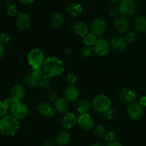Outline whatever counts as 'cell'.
Returning a JSON list of instances; mask_svg holds the SVG:
<instances>
[{"mask_svg": "<svg viewBox=\"0 0 146 146\" xmlns=\"http://www.w3.org/2000/svg\"><path fill=\"white\" fill-rule=\"evenodd\" d=\"M44 74L52 77L61 76L64 71V66L62 61L56 57H48L42 66Z\"/></svg>", "mask_w": 146, "mask_h": 146, "instance_id": "1", "label": "cell"}, {"mask_svg": "<svg viewBox=\"0 0 146 146\" xmlns=\"http://www.w3.org/2000/svg\"><path fill=\"white\" fill-rule=\"evenodd\" d=\"M19 129V120L13 115H5L0 119V132L6 136H14Z\"/></svg>", "mask_w": 146, "mask_h": 146, "instance_id": "2", "label": "cell"}, {"mask_svg": "<svg viewBox=\"0 0 146 146\" xmlns=\"http://www.w3.org/2000/svg\"><path fill=\"white\" fill-rule=\"evenodd\" d=\"M93 107L98 113H104L111 108V101L105 94H99L94 98Z\"/></svg>", "mask_w": 146, "mask_h": 146, "instance_id": "3", "label": "cell"}, {"mask_svg": "<svg viewBox=\"0 0 146 146\" xmlns=\"http://www.w3.org/2000/svg\"><path fill=\"white\" fill-rule=\"evenodd\" d=\"M27 60L31 67H42L45 61V56L39 48H33L29 52Z\"/></svg>", "mask_w": 146, "mask_h": 146, "instance_id": "4", "label": "cell"}, {"mask_svg": "<svg viewBox=\"0 0 146 146\" xmlns=\"http://www.w3.org/2000/svg\"><path fill=\"white\" fill-rule=\"evenodd\" d=\"M110 47V41L105 38H99L93 46V50L94 54L98 56H105L109 52Z\"/></svg>", "mask_w": 146, "mask_h": 146, "instance_id": "5", "label": "cell"}, {"mask_svg": "<svg viewBox=\"0 0 146 146\" xmlns=\"http://www.w3.org/2000/svg\"><path fill=\"white\" fill-rule=\"evenodd\" d=\"M119 14L122 17H129L135 13V4L133 0H122L118 7Z\"/></svg>", "mask_w": 146, "mask_h": 146, "instance_id": "6", "label": "cell"}, {"mask_svg": "<svg viewBox=\"0 0 146 146\" xmlns=\"http://www.w3.org/2000/svg\"><path fill=\"white\" fill-rule=\"evenodd\" d=\"M143 113V106H141L139 102H135V101L130 104L127 109L128 117L133 121H138L142 118Z\"/></svg>", "mask_w": 146, "mask_h": 146, "instance_id": "7", "label": "cell"}, {"mask_svg": "<svg viewBox=\"0 0 146 146\" xmlns=\"http://www.w3.org/2000/svg\"><path fill=\"white\" fill-rule=\"evenodd\" d=\"M77 123L82 130L88 131L94 128V120L88 113L80 114L77 118Z\"/></svg>", "mask_w": 146, "mask_h": 146, "instance_id": "8", "label": "cell"}, {"mask_svg": "<svg viewBox=\"0 0 146 146\" xmlns=\"http://www.w3.org/2000/svg\"><path fill=\"white\" fill-rule=\"evenodd\" d=\"M10 111L11 115H13L17 120L24 119L27 118L29 113V110L27 106L21 102H18L14 106L11 107Z\"/></svg>", "mask_w": 146, "mask_h": 146, "instance_id": "9", "label": "cell"}, {"mask_svg": "<svg viewBox=\"0 0 146 146\" xmlns=\"http://www.w3.org/2000/svg\"><path fill=\"white\" fill-rule=\"evenodd\" d=\"M107 29V24L105 20L102 19H96L92 21L90 30L92 34L96 36H101L106 32Z\"/></svg>", "mask_w": 146, "mask_h": 146, "instance_id": "10", "label": "cell"}, {"mask_svg": "<svg viewBox=\"0 0 146 146\" xmlns=\"http://www.w3.org/2000/svg\"><path fill=\"white\" fill-rule=\"evenodd\" d=\"M36 110L38 113L45 118H50L55 114L56 109L54 107L47 102H41L37 106Z\"/></svg>", "mask_w": 146, "mask_h": 146, "instance_id": "11", "label": "cell"}, {"mask_svg": "<svg viewBox=\"0 0 146 146\" xmlns=\"http://www.w3.org/2000/svg\"><path fill=\"white\" fill-rule=\"evenodd\" d=\"M110 45L115 51H122L126 48L127 41H125V38L116 36L111 38L110 41Z\"/></svg>", "mask_w": 146, "mask_h": 146, "instance_id": "12", "label": "cell"}, {"mask_svg": "<svg viewBox=\"0 0 146 146\" xmlns=\"http://www.w3.org/2000/svg\"><path fill=\"white\" fill-rule=\"evenodd\" d=\"M76 123L77 118L72 113H66L61 120V125L66 129H70L73 128Z\"/></svg>", "mask_w": 146, "mask_h": 146, "instance_id": "13", "label": "cell"}, {"mask_svg": "<svg viewBox=\"0 0 146 146\" xmlns=\"http://www.w3.org/2000/svg\"><path fill=\"white\" fill-rule=\"evenodd\" d=\"M17 24L21 30H26L31 25V19L26 13H20L17 17Z\"/></svg>", "mask_w": 146, "mask_h": 146, "instance_id": "14", "label": "cell"}, {"mask_svg": "<svg viewBox=\"0 0 146 146\" xmlns=\"http://www.w3.org/2000/svg\"><path fill=\"white\" fill-rule=\"evenodd\" d=\"M54 107L58 113H66L69 110V103L66 98H57L54 102Z\"/></svg>", "mask_w": 146, "mask_h": 146, "instance_id": "15", "label": "cell"}, {"mask_svg": "<svg viewBox=\"0 0 146 146\" xmlns=\"http://www.w3.org/2000/svg\"><path fill=\"white\" fill-rule=\"evenodd\" d=\"M129 24L125 17H117L114 21V27L120 34H124L128 29Z\"/></svg>", "mask_w": 146, "mask_h": 146, "instance_id": "16", "label": "cell"}, {"mask_svg": "<svg viewBox=\"0 0 146 146\" xmlns=\"http://www.w3.org/2000/svg\"><path fill=\"white\" fill-rule=\"evenodd\" d=\"M136 98V93L131 89L124 88L121 91V94H120V99L123 102L131 104L133 102H135Z\"/></svg>", "mask_w": 146, "mask_h": 146, "instance_id": "17", "label": "cell"}, {"mask_svg": "<svg viewBox=\"0 0 146 146\" xmlns=\"http://www.w3.org/2000/svg\"><path fill=\"white\" fill-rule=\"evenodd\" d=\"M64 96L66 99L70 102L76 101L79 96V91L78 88L74 85H70L64 91Z\"/></svg>", "mask_w": 146, "mask_h": 146, "instance_id": "18", "label": "cell"}, {"mask_svg": "<svg viewBox=\"0 0 146 146\" xmlns=\"http://www.w3.org/2000/svg\"><path fill=\"white\" fill-rule=\"evenodd\" d=\"M25 95V91L21 85H15L10 90V97L13 98L18 102H21Z\"/></svg>", "mask_w": 146, "mask_h": 146, "instance_id": "19", "label": "cell"}, {"mask_svg": "<svg viewBox=\"0 0 146 146\" xmlns=\"http://www.w3.org/2000/svg\"><path fill=\"white\" fill-rule=\"evenodd\" d=\"M71 141V135L66 131H61L56 136L55 142L58 146L66 145Z\"/></svg>", "mask_w": 146, "mask_h": 146, "instance_id": "20", "label": "cell"}, {"mask_svg": "<svg viewBox=\"0 0 146 146\" xmlns=\"http://www.w3.org/2000/svg\"><path fill=\"white\" fill-rule=\"evenodd\" d=\"M24 84H25L27 86H28L30 88H35L37 86H38L39 84V79L37 78L35 76L33 75L31 73L27 74L26 76L24 77V81H23Z\"/></svg>", "mask_w": 146, "mask_h": 146, "instance_id": "21", "label": "cell"}, {"mask_svg": "<svg viewBox=\"0 0 146 146\" xmlns=\"http://www.w3.org/2000/svg\"><path fill=\"white\" fill-rule=\"evenodd\" d=\"M74 31L76 34L79 36L84 38L87 34H88V29L85 24L81 21H77L74 24Z\"/></svg>", "mask_w": 146, "mask_h": 146, "instance_id": "22", "label": "cell"}, {"mask_svg": "<svg viewBox=\"0 0 146 146\" xmlns=\"http://www.w3.org/2000/svg\"><path fill=\"white\" fill-rule=\"evenodd\" d=\"M67 11L70 15L73 17H77L83 11V6L77 2L71 3L67 7Z\"/></svg>", "mask_w": 146, "mask_h": 146, "instance_id": "23", "label": "cell"}, {"mask_svg": "<svg viewBox=\"0 0 146 146\" xmlns=\"http://www.w3.org/2000/svg\"><path fill=\"white\" fill-rule=\"evenodd\" d=\"M134 26L138 31L146 33V18L144 17H137L134 21Z\"/></svg>", "mask_w": 146, "mask_h": 146, "instance_id": "24", "label": "cell"}, {"mask_svg": "<svg viewBox=\"0 0 146 146\" xmlns=\"http://www.w3.org/2000/svg\"><path fill=\"white\" fill-rule=\"evenodd\" d=\"M64 21V15L61 13H56L51 19V24L54 28H58L63 24Z\"/></svg>", "mask_w": 146, "mask_h": 146, "instance_id": "25", "label": "cell"}, {"mask_svg": "<svg viewBox=\"0 0 146 146\" xmlns=\"http://www.w3.org/2000/svg\"><path fill=\"white\" fill-rule=\"evenodd\" d=\"M51 84V77L48 75L44 74L39 80V84L38 86L42 90H46L49 88Z\"/></svg>", "mask_w": 146, "mask_h": 146, "instance_id": "26", "label": "cell"}, {"mask_svg": "<svg viewBox=\"0 0 146 146\" xmlns=\"http://www.w3.org/2000/svg\"><path fill=\"white\" fill-rule=\"evenodd\" d=\"M5 11L6 13H7V15L10 17H17L19 14L18 9L17 8L16 6H14V4H7V6H6L5 7Z\"/></svg>", "mask_w": 146, "mask_h": 146, "instance_id": "27", "label": "cell"}, {"mask_svg": "<svg viewBox=\"0 0 146 146\" xmlns=\"http://www.w3.org/2000/svg\"><path fill=\"white\" fill-rule=\"evenodd\" d=\"M93 133L96 138H103L105 136L106 133V130L104 125L99 124L94 127V130H93Z\"/></svg>", "mask_w": 146, "mask_h": 146, "instance_id": "28", "label": "cell"}, {"mask_svg": "<svg viewBox=\"0 0 146 146\" xmlns=\"http://www.w3.org/2000/svg\"><path fill=\"white\" fill-rule=\"evenodd\" d=\"M90 108H91L90 103L88 101H86V100H84V101H82L79 104L77 111H78V112L80 114L87 113L89 111Z\"/></svg>", "mask_w": 146, "mask_h": 146, "instance_id": "29", "label": "cell"}, {"mask_svg": "<svg viewBox=\"0 0 146 146\" xmlns=\"http://www.w3.org/2000/svg\"><path fill=\"white\" fill-rule=\"evenodd\" d=\"M96 36L94 35L92 33L87 34L84 37V43L87 46H93L96 41Z\"/></svg>", "mask_w": 146, "mask_h": 146, "instance_id": "30", "label": "cell"}, {"mask_svg": "<svg viewBox=\"0 0 146 146\" xmlns=\"http://www.w3.org/2000/svg\"><path fill=\"white\" fill-rule=\"evenodd\" d=\"M94 54V50H93V48H91V46H86L81 50V54L84 58H89V57L92 56Z\"/></svg>", "mask_w": 146, "mask_h": 146, "instance_id": "31", "label": "cell"}, {"mask_svg": "<svg viewBox=\"0 0 146 146\" xmlns=\"http://www.w3.org/2000/svg\"><path fill=\"white\" fill-rule=\"evenodd\" d=\"M31 73L39 80L44 75V72L42 67H32Z\"/></svg>", "mask_w": 146, "mask_h": 146, "instance_id": "32", "label": "cell"}, {"mask_svg": "<svg viewBox=\"0 0 146 146\" xmlns=\"http://www.w3.org/2000/svg\"><path fill=\"white\" fill-rule=\"evenodd\" d=\"M136 34L134 31H128L125 34V39L127 42L128 43H132L135 41L136 39Z\"/></svg>", "mask_w": 146, "mask_h": 146, "instance_id": "33", "label": "cell"}, {"mask_svg": "<svg viewBox=\"0 0 146 146\" xmlns=\"http://www.w3.org/2000/svg\"><path fill=\"white\" fill-rule=\"evenodd\" d=\"M103 115H104V117L106 119L108 120V121H111V120L113 119L114 117H115V110L111 107V108H110L109 110H108L106 112L104 113Z\"/></svg>", "mask_w": 146, "mask_h": 146, "instance_id": "34", "label": "cell"}, {"mask_svg": "<svg viewBox=\"0 0 146 146\" xmlns=\"http://www.w3.org/2000/svg\"><path fill=\"white\" fill-rule=\"evenodd\" d=\"M105 140L108 143L113 142L115 141V138H116V135H115V133L113 131H109L108 132H106L105 135Z\"/></svg>", "mask_w": 146, "mask_h": 146, "instance_id": "35", "label": "cell"}, {"mask_svg": "<svg viewBox=\"0 0 146 146\" xmlns=\"http://www.w3.org/2000/svg\"><path fill=\"white\" fill-rule=\"evenodd\" d=\"M66 78L67 81H68V84H69L70 85H74V84L76 83L77 79H78V78H77V76H76V74H74L73 72L68 73V75H67L66 76Z\"/></svg>", "mask_w": 146, "mask_h": 146, "instance_id": "36", "label": "cell"}, {"mask_svg": "<svg viewBox=\"0 0 146 146\" xmlns=\"http://www.w3.org/2000/svg\"><path fill=\"white\" fill-rule=\"evenodd\" d=\"M7 111H8V108L4 104V101H0V118H2V117L7 115Z\"/></svg>", "mask_w": 146, "mask_h": 146, "instance_id": "37", "label": "cell"}, {"mask_svg": "<svg viewBox=\"0 0 146 146\" xmlns=\"http://www.w3.org/2000/svg\"><path fill=\"white\" fill-rule=\"evenodd\" d=\"M10 38H11V37L8 34L4 32L1 33L0 34V44H3V45L7 44L10 41Z\"/></svg>", "mask_w": 146, "mask_h": 146, "instance_id": "38", "label": "cell"}, {"mask_svg": "<svg viewBox=\"0 0 146 146\" xmlns=\"http://www.w3.org/2000/svg\"><path fill=\"white\" fill-rule=\"evenodd\" d=\"M4 104H6V106H7V108H8V109H11V107L14 106L16 104H17L18 101H16L15 99H14V98H11V97H10V98H7V99L4 100Z\"/></svg>", "mask_w": 146, "mask_h": 146, "instance_id": "39", "label": "cell"}, {"mask_svg": "<svg viewBox=\"0 0 146 146\" xmlns=\"http://www.w3.org/2000/svg\"><path fill=\"white\" fill-rule=\"evenodd\" d=\"M57 93H56L54 91H48V94H46V98L51 102H54L55 100L57 98Z\"/></svg>", "mask_w": 146, "mask_h": 146, "instance_id": "40", "label": "cell"}, {"mask_svg": "<svg viewBox=\"0 0 146 146\" xmlns=\"http://www.w3.org/2000/svg\"><path fill=\"white\" fill-rule=\"evenodd\" d=\"M109 14L111 17H118V14H119V11H118V9L117 8H112L109 11Z\"/></svg>", "mask_w": 146, "mask_h": 146, "instance_id": "41", "label": "cell"}, {"mask_svg": "<svg viewBox=\"0 0 146 146\" xmlns=\"http://www.w3.org/2000/svg\"><path fill=\"white\" fill-rule=\"evenodd\" d=\"M34 0H19V1L24 5H28V4H31L34 2Z\"/></svg>", "mask_w": 146, "mask_h": 146, "instance_id": "42", "label": "cell"}, {"mask_svg": "<svg viewBox=\"0 0 146 146\" xmlns=\"http://www.w3.org/2000/svg\"><path fill=\"white\" fill-rule=\"evenodd\" d=\"M140 104L143 107H146V96H143L140 98Z\"/></svg>", "mask_w": 146, "mask_h": 146, "instance_id": "43", "label": "cell"}, {"mask_svg": "<svg viewBox=\"0 0 146 146\" xmlns=\"http://www.w3.org/2000/svg\"><path fill=\"white\" fill-rule=\"evenodd\" d=\"M4 52H5V48L3 44H0V58H1L4 56Z\"/></svg>", "mask_w": 146, "mask_h": 146, "instance_id": "44", "label": "cell"}, {"mask_svg": "<svg viewBox=\"0 0 146 146\" xmlns=\"http://www.w3.org/2000/svg\"><path fill=\"white\" fill-rule=\"evenodd\" d=\"M107 146H123L122 144L119 142H116V141H113V142L108 143Z\"/></svg>", "mask_w": 146, "mask_h": 146, "instance_id": "45", "label": "cell"}, {"mask_svg": "<svg viewBox=\"0 0 146 146\" xmlns=\"http://www.w3.org/2000/svg\"><path fill=\"white\" fill-rule=\"evenodd\" d=\"M121 1H122V0H110V1H111V3H113V4H117V3L118 2H121Z\"/></svg>", "mask_w": 146, "mask_h": 146, "instance_id": "46", "label": "cell"}, {"mask_svg": "<svg viewBox=\"0 0 146 146\" xmlns=\"http://www.w3.org/2000/svg\"><path fill=\"white\" fill-rule=\"evenodd\" d=\"M91 146H104V145H103L101 143H94Z\"/></svg>", "mask_w": 146, "mask_h": 146, "instance_id": "47", "label": "cell"}, {"mask_svg": "<svg viewBox=\"0 0 146 146\" xmlns=\"http://www.w3.org/2000/svg\"><path fill=\"white\" fill-rule=\"evenodd\" d=\"M66 54H70V55H71V49H66Z\"/></svg>", "mask_w": 146, "mask_h": 146, "instance_id": "48", "label": "cell"}, {"mask_svg": "<svg viewBox=\"0 0 146 146\" xmlns=\"http://www.w3.org/2000/svg\"><path fill=\"white\" fill-rule=\"evenodd\" d=\"M4 1H6V2H9V1H12V0H3Z\"/></svg>", "mask_w": 146, "mask_h": 146, "instance_id": "49", "label": "cell"}, {"mask_svg": "<svg viewBox=\"0 0 146 146\" xmlns=\"http://www.w3.org/2000/svg\"><path fill=\"white\" fill-rule=\"evenodd\" d=\"M52 146H54V145H52Z\"/></svg>", "mask_w": 146, "mask_h": 146, "instance_id": "50", "label": "cell"}]
</instances>
